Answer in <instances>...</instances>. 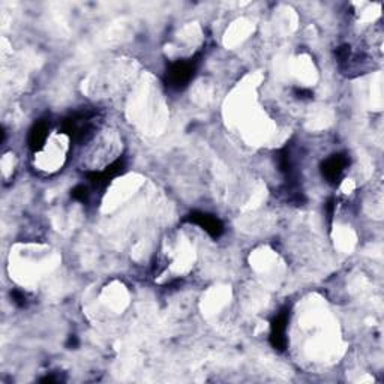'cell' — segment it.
<instances>
[{
    "label": "cell",
    "mask_w": 384,
    "mask_h": 384,
    "mask_svg": "<svg viewBox=\"0 0 384 384\" xmlns=\"http://www.w3.org/2000/svg\"><path fill=\"white\" fill-rule=\"evenodd\" d=\"M99 114L95 110H84L74 113L72 116L63 120V136L75 143H86L93 137L95 129L98 128Z\"/></svg>",
    "instance_id": "obj_1"
},
{
    "label": "cell",
    "mask_w": 384,
    "mask_h": 384,
    "mask_svg": "<svg viewBox=\"0 0 384 384\" xmlns=\"http://www.w3.org/2000/svg\"><path fill=\"white\" fill-rule=\"evenodd\" d=\"M198 57L194 59H185V61H176L168 65V70L166 72V83L168 88L175 90L185 89L186 86L194 79V75L198 68Z\"/></svg>",
    "instance_id": "obj_2"
},
{
    "label": "cell",
    "mask_w": 384,
    "mask_h": 384,
    "mask_svg": "<svg viewBox=\"0 0 384 384\" xmlns=\"http://www.w3.org/2000/svg\"><path fill=\"white\" fill-rule=\"evenodd\" d=\"M185 223L198 225L200 228H203L205 232L214 239H218L224 234V224L215 216L206 212H191L184 218Z\"/></svg>",
    "instance_id": "obj_3"
},
{
    "label": "cell",
    "mask_w": 384,
    "mask_h": 384,
    "mask_svg": "<svg viewBox=\"0 0 384 384\" xmlns=\"http://www.w3.org/2000/svg\"><path fill=\"white\" fill-rule=\"evenodd\" d=\"M350 164V159L344 153H336V155L329 157L324 159L321 164V173L323 177L329 182L332 185H336L342 179L345 170H347Z\"/></svg>",
    "instance_id": "obj_4"
},
{
    "label": "cell",
    "mask_w": 384,
    "mask_h": 384,
    "mask_svg": "<svg viewBox=\"0 0 384 384\" xmlns=\"http://www.w3.org/2000/svg\"><path fill=\"white\" fill-rule=\"evenodd\" d=\"M125 170H127V161H125V158H118L114 159L111 164L105 167L102 171L93 170L88 173V179L95 186H105L107 184H110L113 179L123 175Z\"/></svg>",
    "instance_id": "obj_5"
},
{
    "label": "cell",
    "mask_w": 384,
    "mask_h": 384,
    "mask_svg": "<svg viewBox=\"0 0 384 384\" xmlns=\"http://www.w3.org/2000/svg\"><path fill=\"white\" fill-rule=\"evenodd\" d=\"M288 320H290V310L285 308L281 312H278L272 321L271 330V344L278 351H284L287 349V328Z\"/></svg>",
    "instance_id": "obj_6"
},
{
    "label": "cell",
    "mask_w": 384,
    "mask_h": 384,
    "mask_svg": "<svg viewBox=\"0 0 384 384\" xmlns=\"http://www.w3.org/2000/svg\"><path fill=\"white\" fill-rule=\"evenodd\" d=\"M48 132H50V120L47 119L38 120L31 128V131H29V137H27L29 147H31L33 152H41L47 144Z\"/></svg>",
    "instance_id": "obj_7"
},
{
    "label": "cell",
    "mask_w": 384,
    "mask_h": 384,
    "mask_svg": "<svg viewBox=\"0 0 384 384\" xmlns=\"http://www.w3.org/2000/svg\"><path fill=\"white\" fill-rule=\"evenodd\" d=\"M71 197L77 201H81V203H84L86 200L89 198V189L88 186L84 185H77L72 191H71Z\"/></svg>",
    "instance_id": "obj_8"
},
{
    "label": "cell",
    "mask_w": 384,
    "mask_h": 384,
    "mask_svg": "<svg viewBox=\"0 0 384 384\" xmlns=\"http://www.w3.org/2000/svg\"><path fill=\"white\" fill-rule=\"evenodd\" d=\"M11 296H13L14 302H15L18 306H22V308H23V306L27 305V296H26L24 291H22V290H14V291L11 293Z\"/></svg>",
    "instance_id": "obj_9"
},
{
    "label": "cell",
    "mask_w": 384,
    "mask_h": 384,
    "mask_svg": "<svg viewBox=\"0 0 384 384\" xmlns=\"http://www.w3.org/2000/svg\"><path fill=\"white\" fill-rule=\"evenodd\" d=\"M294 93H296V96L299 99H311L312 96H314V93H312L311 89H305V88H296Z\"/></svg>",
    "instance_id": "obj_10"
},
{
    "label": "cell",
    "mask_w": 384,
    "mask_h": 384,
    "mask_svg": "<svg viewBox=\"0 0 384 384\" xmlns=\"http://www.w3.org/2000/svg\"><path fill=\"white\" fill-rule=\"evenodd\" d=\"M68 347H79V339H77V336H70Z\"/></svg>",
    "instance_id": "obj_11"
}]
</instances>
